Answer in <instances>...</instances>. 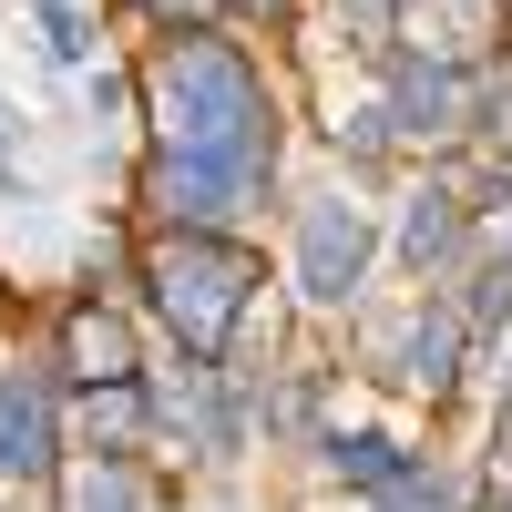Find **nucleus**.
Segmentation results:
<instances>
[{
    "mask_svg": "<svg viewBox=\"0 0 512 512\" xmlns=\"http://www.w3.org/2000/svg\"><path fill=\"white\" fill-rule=\"evenodd\" d=\"M144 93H154V123H164L154 205L175 226H205V216H226L236 195L267 185V164H277V103H267V82L246 72V52H226V41H205V31H175L154 52Z\"/></svg>",
    "mask_w": 512,
    "mask_h": 512,
    "instance_id": "obj_1",
    "label": "nucleus"
},
{
    "mask_svg": "<svg viewBox=\"0 0 512 512\" xmlns=\"http://www.w3.org/2000/svg\"><path fill=\"white\" fill-rule=\"evenodd\" d=\"M154 308H164V328L185 338V359H226V338H236V318H246V297H256V256L246 246H226V236H205V226H185V236H164L154 246Z\"/></svg>",
    "mask_w": 512,
    "mask_h": 512,
    "instance_id": "obj_2",
    "label": "nucleus"
},
{
    "mask_svg": "<svg viewBox=\"0 0 512 512\" xmlns=\"http://www.w3.org/2000/svg\"><path fill=\"white\" fill-rule=\"evenodd\" d=\"M390 123H400V134H472V123H482V72L410 52L390 72Z\"/></svg>",
    "mask_w": 512,
    "mask_h": 512,
    "instance_id": "obj_3",
    "label": "nucleus"
},
{
    "mask_svg": "<svg viewBox=\"0 0 512 512\" xmlns=\"http://www.w3.org/2000/svg\"><path fill=\"white\" fill-rule=\"evenodd\" d=\"M359 267H369V216L349 195L308 205V226H297V287H308L318 308H338V297L359 287Z\"/></svg>",
    "mask_w": 512,
    "mask_h": 512,
    "instance_id": "obj_4",
    "label": "nucleus"
},
{
    "mask_svg": "<svg viewBox=\"0 0 512 512\" xmlns=\"http://www.w3.org/2000/svg\"><path fill=\"white\" fill-rule=\"evenodd\" d=\"M52 472V390L31 369L0 379V482H41Z\"/></svg>",
    "mask_w": 512,
    "mask_h": 512,
    "instance_id": "obj_5",
    "label": "nucleus"
},
{
    "mask_svg": "<svg viewBox=\"0 0 512 512\" xmlns=\"http://www.w3.org/2000/svg\"><path fill=\"white\" fill-rule=\"evenodd\" d=\"M62 359H72L82 390H123V379H134V328L113 308H72L62 318Z\"/></svg>",
    "mask_w": 512,
    "mask_h": 512,
    "instance_id": "obj_6",
    "label": "nucleus"
},
{
    "mask_svg": "<svg viewBox=\"0 0 512 512\" xmlns=\"http://www.w3.org/2000/svg\"><path fill=\"white\" fill-rule=\"evenodd\" d=\"M400 379H410V390H431V400L461 379V318H451V308H420V318H410V369H400Z\"/></svg>",
    "mask_w": 512,
    "mask_h": 512,
    "instance_id": "obj_7",
    "label": "nucleus"
},
{
    "mask_svg": "<svg viewBox=\"0 0 512 512\" xmlns=\"http://www.w3.org/2000/svg\"><path fill=\"white\" fill-rule=\"evenodd\" d=\"M451 246H461V195L431 185V195L410 205V226H400V256H410V267H431V256H451Z\"/></svg>",
    "mask_w": 512,
    "mask_h": 512,
    "instance_id": "obj_8",
    "label": "nucleus"
},
{
    "mask_svg": "<svg viewBox=\"0 0 512 512\" xmlns=\"http://www.w3.org/2000/svg\"><path fill=\"white\" fill-rule=\"evenodd\" d=\"M328 472H338V482H359V492H390V482H410V461H400V441H338V451H328Z\"/></svg>",
    "mask_w": 512,
    "mask_h": 512,
    "instance_id": "obj_9",
    "label": "nucleus"
},
{
    "mask_svg": "<svg viewBox=\"0 0 512 512\" xmlns=\"http://www.w3.org/2000/svg\"><path fill=\"white\" fill-rule=\"evenodd\" d=\"M82 431H93V451H134V431H144V390H134V379H123V390H93Z\"/></svg>",
    "mask_w": 512,
    "mask_h": 512,
    "instance_id": "obj_10",
    "label": "nucleus"
},
{
    "mask_svg": "<svg viewBox=\"0 0 512 512\" xmlns=\"http://www.w3.org/2000/svg\"><path fill=\"white\" fill-rule=\"evenodd\" d=\"M82 512H144L134 472H123V461H113V472H93V482H82Z\"/></svg>",
    "mask_w": 512,
    "mask_h": 512,
    "instance_id": "obj_11",
    "label": "nucleus"
},
{
    "mask_svg": "<svg viewBox=\"0 0 512 512\" xmlns=\"http://www.w3.org/2000/svg\"><path fill=\"white\" fill-rule=\"evenodd\" d=\"M379 512H451V492H441L431 472H410V482H390V492H379Z\"/></svg>",
    "mask_w": 512,
    "mask_h": 512,
    "instance_id": "obj_12",
    "label": "nucleus"
},
{
    "mask_svg": "<svg viewBox=\"0 0 512 512\" xmlns=\"http://www.w3.org/2000/svg\"><path fill=\"white\" fill-rule=\"evenodd\" d=\"M512 41V31H502ZM482 123H492V134H512V52H502V72L482 82Z\"/></svg>",
    "mask_w": 512,
    "mask_h": 512,
    "instance_id": "obj_13",
    "label": "nucleus"
},
{
    "mask_svg": "<svg viewBox=\"0 0 512 512\" xmlns=\"http://www.w3.org/2000/svg\"><path fill=\"white\" fill-rule=\"evenodd\" d=\"M41 31H52V52H62V62H82V52H93V41H82V21L62 11V0H41Z\"/></svg>",
    "mask_w": 512,
    "mask_h": 512,
    "instance_id": "obj_14",
    "label": "nucleus"
},
{
    "mask_svg": "<svg viewBox=\"0 0 512 512\" xmlns=\"http://www.w3.org/2000/svg\"><path fill=\"white\" fill-rule=\"evenodd\" d=\"M144 11H154V21H175V31H185V21H205V11H216V0H144Z\"/></svg>",
    "mask_w": 512,
    "mask_h": 512,
    "instance_id": "obj_15",
    "label": "nucleus"
},
{
    "mask_svg": "<svg viewBox=\"0 0 512 512\" xmlns=\"http://www.w3.org/2000/svg\"><path fill=\"white\" fill-rule=\"evenodd\" d=\"M246 11H267V21H287V0H246Z\"/></svg>",
    "mask_w": 512,
    "mask_h": 512,
    "instance_id": "obj_16",
    "label": "nucleus"
}]
</instances>
